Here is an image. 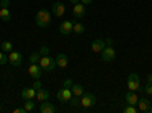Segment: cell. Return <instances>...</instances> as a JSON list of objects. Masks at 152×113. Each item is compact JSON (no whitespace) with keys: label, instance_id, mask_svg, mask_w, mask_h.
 I'll return each instance as SVG.
<instances>
[{"label":"cell","instance_id":"cell-1","mask_svg":"<svg viewBox=\"0 0 152 113\" xmlns=\"http://www.w3.org/2000/svg\"><path fill=\"white\" fill-rule=\"evenodd\" d=\"M52 21V14L47 9H40L35 16V23L38 28H49Z\"/></svg>","mask_w":152,"mask_h":113},{"label":"cell","instance_id":"cell-2","mask_svg":"<svg viewBox=\"0 0 152 113\" xmlns=\"http://www.w3.org/2000/svg\"><path fill=\"white\" fill-rule=\"evenodd\" d=\"M38 63H40V67H41L43 70H46V72H52V70L56 67V61H55V58L49 57V55H43Z\"/></svg>","mask_w":152,"mask_h":113},{"label":"cell","instance_id":"cell-3","mask_svg":"<svg viewBox=\"0 0 152 113\" xmlns=\"http://www.w3.org/2000/svg\"><path fill=\"white\" fill-rule=\"evenodd\" d=\"M81 106L84 109H90V107L96 106V96L93 93H85L84 92V95L81 96Z\"/></svg>","mask_w":152,"mask_h":113},{"label":"cell","instance_id":"cell-4","mask_svg":"<svg viewBox=\"0 0 152 113\" xmlns=\"http://www.w3.org/2000/svg\"><path fill=\"white\" fill-rule=\"evenodd\" d=\"M100 57H102V60L105 63H111L116 58V51L113 49V46H105V49L100 52Z\"/></svg>","mask_w":152,"mask_h":113},{"label":"cell","instance_id":"cell-5","mask_svg":"<svg viewBox=\"0 0 152 113\" xmlns=\"http://www.w3.org/2000/svg\"><path fill=\"white\" fill-rule=\"evenodd\" d=\"M72 96H73V93H72L70 87H62V89L58 90V93H56L58 101H61V103H69V99H70Z\"/></svg>","mask_w":152,"mask_h":113},{"label":"cell","instance_id":"cell-6","mask_svg":"<svg viewBox=\"0 0 152 113\" xmlns=\"http://www.w3.org/2000/svg\"><path fill=\"white\" fill-rule=\"evenodd\" d=\"M8 60H9V63L12 66L18 67V66H21V63H23V55L20 52H17V51H12V52H9Z\"/></svg>","mask_w":152,"mask_h":113},{"label":"cell","instance_id":"cell-7","mask_svg":"<svg viewBox=\"0 0 152 113\" xmlns=\"http://www.w3.org/2000/svg\"><path fill=\"white\" fill-rule=\"evenodd\" d=\"M28 72H29V75H31L34 80H40V78H41L43 69L40 67V64H37V63H31V66H29Z\"/></svg>","mask_w":152,"mask_h":113},{"label":"cell","instance_id":"cell-8","mask_svg":"<svg viewBox=\"0 0 152 113\" xmlns=\"http://www.w3.org/2000/svg\"><path fill=\"white\" fill-rule=\"evenodd\" d=\"M85 14H87V11H85V5H84V3L79 2V3L73 5V16H75L76 18H84Z\"/></svg>","mask_w":152,"mask_h":113},{"label":"cell","instance_id":"cell-9","mask_svg":"<svg viewBox=\"0 0 152 113\" xmlns=\"http://www.w3.org/2000/svg\"><path fill=\"white\" fill-rule=\"evenodd\" d=\"M64 12H66V6L62 2H56L53 6H52V14L55 17H62L64 16Z\"/></svg>","mask_w":152,"mask_h":113},{"label":"cell","instance_id":"cell-10","mask_svg":"<svg viewBox=\"0 0 152 113\" xmlns=\"http://www.w3.org/2000/svg\"><path fill=\"white\" fill-rule=\"evenodd\" d=\"M59 32L62 35H69L70 32H73V23L70 20H66L59 24Z\"/></svg>","mask_w":152,"mask_h":113},{"label":"cell","instance_id":"cell-11","mask_svg":"<svg viewBox=\"0 0 152 113\" xmlns=\"http://www.w3.org/2000/svg\"><path fill=\"white\" fill-rule=\"evenodd\" d=\"M105 49V40H93L91 41V51L94 52V54H100Z\"/></svg>","mask_w":152,"mask_h":113},{"label":"cell","instance_id":"cell-12","mask_svg":"<svg viewBox=\"0 0 152 113\" xmlns=\"http://www.w3.org/2000/svg\"><path fill=\"white\" fill-rule=\"evenodd\" d=\"M138 112H142V113H149V109H151V103L148 101L146 98H138Z\"/></svg>","mask_w":152,"mask_h":113},{"label":"cell","instance_id":"cell-13","mask_svg":"<svg viewBox=\"0 0 152 113\" xmlns=\"http://www.w3.org/2000/svg\"><path fill=\"white\" fill-rule=\"evenodd\" d=\"M55 61H56V66L61 67V69H66L69 66V58H67L66 54H58L56 58H55Z\"/></svg>","mask_w":152,"mask_h":113},{"label":"cell","instance_id":"cell-14","mask_svg":"<svg viewBox=\"0 0 152 113\" xmlns=\"http://www.w3.org/2000/svg\"><path fill=\"white\" fill-rule=\"evenodd\" d=\"M37 96V90L34 89V87H26V89L21 90V98L26 101V99H34Z\"/></svg>","mask_w":152,"mask_h":113},{"label":"cell","instance_id":"cell-15","mask_svg":"<svg viewBox=\"0 0 152 113\" xmlns=\"http://www.w3.org/2000/svg\"><path fill=\"white\" fill-rule=\"evenodd\" d=\"M126 86H128V90H131V92L143 90L142 86H140V81H138V80H126Z\"/></svg>","mask_w":152,"mask_h":113},{"label":"cell","instance_id":"cell-16","mask_svg":"<svg viewBox=\"0 0 152 113\" xmlns=\"http://www.w3.org/2000/svg\"><path fill=\"white\" fill-rule=\"evenodd\" d=\"M125 99H126V103L131 104V106H137V103H138V96H137V93H135V92H131V90L125 95Z\"/></svg>","mask_w":152,"mask_h":113},{"label":"cell","instance_id":"cell-17","mask_svg":"<svg viewBox=\"0 0 152 113\" xmlns=\"http://www.w3.org/2000/svg\"><path fill=\"white\" fill-rule=\"evenodd\" d=\"M40 112H41V113H53V112H55V107L52 106V103H47V101H41V106H40Z\"/></svg>","mask_w":152,"mask_h":113},{"label":"cell","instance_id":"cell-18","mask_svg":"<svg viewBox=\"0 0 152 113\" xmlns=\"http://www.w3.org/2000/svg\"><path fill=\"white\" fill-rule=\"evenodd\" d=\"M49 96H50L49 90L43 89V87H41L40 90H37V98H38V101H47V99H49Z\"/></svg>","mask_w":152,"mask_h":113},{"label":"cell","instance_id":"cell-19","mask_svg":"<svg viewBox=\"0 0 152 113\" xmlns=\"http://www.w3.org/2000/svg\"><path fill=\"white\" fill-rule=\"evenodd\" d=\"M70 89H72V93H73L75 96H82V95H84V87H82L81 84H73Z\"/></svg>","mask_w":152,"mask_h":113},{"label":"cell","instance_id":"cell-20","mask_svg":"<svg viewBox=\"0 0 152 113\" xmlns=\"http://www.w3.org/2000/svg\"><path fill=\"white\" fill-rule=\"evenodd\" d=\"M0 18H2L3 21H9L11 20V12L8 8H2L0 9Z\"/></svg>","mask_w":152,"mask_h":113},{"label":"cell","instance_id":"cell-21","mask_svg":"<svg viewBox=\"0 0 152 113\" xmlns=\"http://www.w3.org/2000/svg\"><path fill=\"white\" fill-rule=\"evenodd\" d=\"M0 49H2L5 54H9V52L14 51V47H12V43L11 41H3L2 44H0Z\"/></svg>","mask_w":152,"mask_h":113},{"label":"cell","instance_id":"cell-22","mask_svg":"<svg viewBox=\"0 0 152 113\" xmlns=\"http://www.w3.org/2000/svg\"><path fill=\"white\" fill-rule=\"evenodd\" d=\"M24 109H26V113H29V112H34L37 109V106H35V103L32 101V99H26V103H24Z\"/></svg>","mask_w":152,"mask_h":113},{"label":"cell","instance_id":"cell-23","mask_svg":"<svg viewBox=\"0 0 152 113\" xmlns=\"http://www.w3.org/2000/svg\"><path fill=\"white\" fill-rule=\"evenodd\" d=\"M73 32L75 34H84L85 32V26L82 23H75L73 24Z\"/></svg>","mask_w":152,"mask_h":113},{"label":"cell","instance_id":"cell-24","mask_svg":"<svg viewBox=\"0 0 152 113\" xmlns=\"http://www.w3.org/2000/svg\"><path fill=\"white\" fill-rule=\"evenodd\" d=\"M79 98H81V96H75V95H73V96L69 99L70 106H72V107H78V106H81V99H79Z\"/></svg>","mask_w":152,"mask_h":113},{"label":"cell","instance_id":"cell-25","mask_svg":"<svg viewBox=\"0 0 152 113\" xmlns=\"http://www.w3.org/2000/svg\"><path fill=\"white\" fill-rule=\"evenodd\" d=\"M40 58H41L40 52H32L31 57H29V61L31 63H38V61H40Z\"/></svg>","mask_w":152,"mask_h":113},{"label":"cell","instance_id":"cell-26","mask_svg":"<svg viewBox=\"0 0 152 113\" xmlns=\"http://www.w3.org/2000/svg\"><path fill=\"white\" fill-rule=\"evenodd\" d=\"M9 60H8V57L5 55V52L2 51V49H0V66H3V64H6Z\"/></svg>","mask_w":152,"mask_h":113},{"label":"cell","instance_id":"cell-27","mask_svg":"<svg viewBox=\"0 0 152 113\" xmlns=\"http://www.w3.org/2000/svg\"><path fill=\"white\" fill-rule=\"evenodd\" d=\"M125 113H137V109H135V106H131V104H128V107H125V110H123Z\"/></svg>","mask_w":152,"mask_h":113},{"label":"cell","instance_id":"cell-28","mask_svg":"<svg viewBox=\"0 0 152 113\" xmlns=\"http://www.w3.org/2000/svg\"><path fill=\"white\" fill-rule=\"evenodd\" d=\"M143 92H145L146 95H152V84H151V83L146 84V87L143 89Z\"/></svg>","mask_w":152,"mask_h":113},{"label":"cell","instance_id":"cell-29","mask_svg":"<svg viewBox=\"0 0 152 113\" xmlns=\"http://www.w3.org/2000/svg\"><path fill=\"white\" fill-rule=\"evenodd\" d=\"M32 87H34L35 90H40V89H41V81H40V80H35V83H34Z\"/></svg>","mask_w":152,"mask_h":113},{"label":"cell","instance_id":"cell-30","mask_svg":"<svg viewBox=\"0 0 152 113\" xmlns=\"http://www.w3.org/2000/svg\"><path fill=\"white\" fill-rule=\"evenodd\" d=\"M47 54H49V47H47V46H43V47L40 49V55L43 57V55H47Z\"/></svg>","mask_w":152,"mask_h":113},{"label":"cell","instance_id":"cell-31","mask_svg":"<svg viewBox=\"0 0 152 113\" xmlns=\"http://www.w3.org/2000/svg\"><path fill=\"white\" fill-rule=\"evenodd\" d=\"M128 80H138V81H140V78H138L137 73H129L128 75Z\"/></svg>","mask_w":152,"mask_h":113},{"label":"cell","instance_id":"cell-32","mask_svg":"<svg viewBox=\"0 0 152 113\" xmlns=\"http://www.w3.org/2000/svg\"><path fill=\"white\" fill-rule=\"evenodd\" d=\"M73 86V81L70 80V78H67L66 81H64V87H72Z\"/></svg>","mask_w":152,"mask_h":113},{"label":"cell","instance_id":"cell-33","mask_svg":"<svg viewBox=\"0 0 152 113\" xmlns=\"http://www.w3.org/2000/svg\"><path fill=\"white\" fill-rule=\"evenodd\" d=\"M0 5H2V8H9V0H2Z\"/></svg>","mask_w":152,"mask_h":113},{"label":"cell","instance_id":"cell-34","mask_svg":"<svg viewBox=\"0 0 152 113\" xmlns=\"http://www.w3.org/2000/svg\"><path fill=\"white\" fill-rule=\"evenodd\" d=\"M114 44V40L113 38H107L105 40V46H113Z\"/></svg>","mask_w":152,"mask_h":113},{"label":"cell","instance_id":"cell-35","mask_svg":"<svg viewBox=\"0 0 152 113\" xmlns=\"http://www.w3.org/2000/svg\"><path fill=\"white\" fill-rule=\"evenodd\" d=\"M14 112H15V113H26V109H24V107H18V109H15Z\"/></svg>","mask_w":152,"mask_h":113},{"label":"cell","instance_id":"cell-36","mask_svg":"<svg viewBox=\"0 0 152 113\" xmlns=\"http://www.w3.org/2000/svg\"><path fill=\"white\" fill-rule=\"evenodd\" d=\"M81 3H84V5H91L93 0H81Z\"/></svg>","mask_w":152,"mask_h":113},{"label":"cell","instance_id":"cell-37","mask_svg":"<svg viewBox=\"0 0 152 113\" xmlns=\"http://www.w3.org/2000/svg\"><path fill=\"white\" fill-rule=\"evenodd\" d=\"M148 83H151V84H152V73H151V75H148Z\"/></svg>","mask_w":152,"mask_h":113},{"label":"cell","instance_id":"cell-38","mask_svg":"<svg viewBox=\"0 0 152 113\" xmlns=\"http://www.w3.org/2000/svg\"><path fill=\"white\" fill-rule=\"evenodd\" d=\"M70 2H72V5H76V3H79L81 0H70Z\"/></svg>","mask_w":152,"mask_h":113},{"label":"cell","instance_id":"cell-39","mask_svg":"<svg viewBox=\"0 0 152 113\" xmlns=\"http://www.w3.org/2000/svg\"><path fill=\"white\" fill-rule=\"evenodd\" d=\"M149 113H152V106H151V109H149Z\"/></svg>","mask_w":152,"mask_h":113},{"label":"cell","instance_id":"cell-40","mask_svg":"<svg viewBox=\"0 0 152 113\" xmlns=\"http://www.w3.org/2000/svg\"><path fill=\"white\" fill-rule=\"evenodd\" d=\"M0 112H2V104H0Z\"/></svg>","mask_w":152,"mask_h":113}]
</instances>
